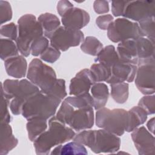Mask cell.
Wrapping results in <instances>:
<instances>
[{"label":"cell","mask_w":155,"mask_h":155,"mask_svg":"<svg viewBox=\"0 0 155 155\" xmlns=\"http://www.w3.org/2000/svg\"><path fill=\"white\" fill-rule=\"evenodd\" d=\"M48 129L33 142L36 154H50L52 148L72 140L76 134L72 128L60 122L55 116L48 119Z\"/></svg>","instance_id":"obj_1"},{"label":"cell","mask_w":155,"mask_h":155,"mask_svg":"<svg viewBox=\"0 0 155 155\" xmlns=\"http://www.w3.org/2000/svg\"><path fill=\"white\" fill-rule=\"evenodd\" d=\"M73 140L88 147L95 154L114 153L120 146L119 136L102 128L81 131L75 134Z\"/></svg>","instance_id":"obj_2"},{"label":"cell","mask_w":155,"mask_h":155,"mask_svg":"<svg viewBox=\"0 0 155 155\" xmlns=\"http://www.w3.org/2000/svg\"><path fill=\"white\" fill-rule=\"evenodd\" d=\"M1 90L5 97L10 102L9 107L14 115L22 113L24 104L40 89L28 79H5L1 83Z\"/></svg>","instance_id":"obj_3"},{"label":"cell","mask_w":155,"mask_h":155,"mask_svg":"<svg viewBox=\"0 0 155 155\" xmlns=\"http://www.w3.org/2000/svg\"><path fill=\"white\" fill-rule=\"evenodd\" d=\"M62 100L39 91L23 105L22 116L29 120L33 118L49 119L56 114Z\"/></svg>","instance_id":"obj_4"},{"label":"cell","mask_w":155,"mask_h":155,"mask_svg":"<svg viewBox=\"0 0 155 155\" xmlns=\"http://www.w3.org/2000/svg\"><path fill=\"white\" fill-rule=\"evenodd\" d=\"M55 116L60 122L77 131L90 129L94 123L93 108H75L64 100Z\"/></svg>","instance_id":"obj_5"},{"label":"cell","mask_w":155,"mask_h":155,"mask_svg":"<svg viewBox=\"0 0 155 155\" xmlns=\"http://www.w3.org/2000/svg\"><path fill=\"white\" fill-rule=\"evenodd\" d=\"M18 36L16 42L19 53L24 57L30 53V47L33 41L44 36L43 29L36 16L32 14H25L18 21Z\"/></svg>","instance_id":"obj_6"},{"label":"cell","mask_w":155,"mask_h":155,"mask_svg":"<svg viewBox=\"0 0 155 155\" xmlns=\"http://www.w3.org/2000/svg\"><path fill=\"white\" fill-rule=\"evenodd\" d=\"M127 122V111L123 108L110 110L103 107L96 110L95 123L97 127L117 136H122Z\"/></svg>","instance_id":"obj_7"},{"label":"cell","mask_w":155,"mask_h":155,"mask_svg":"<svg viewBox=\"0 0 155 155\" xmlns=\"http://www.w3.org/2000/svg\"><path fill=\"white\" fill-rule=\"evenodd\" d=\"M27 78L44 93L53 87L58 79L53 68L38 58L32 59L30 62Z\"/></svg>","instance_id":"obj_8"},{"label":"cell","mask_w":155,"mask_h":155,"mask_svg":"<svg viewBox=\"0 0 155 155\" xmlns=\"http://www.w3.org/2000/svg\"><path fill=\"white\" fill-rule=\"evenodd\" d=\"M107 36L115 43L143 37L138 23L124 18H118L110 24Z\"/></svg>","instance_id":"obj_9"},{"label":"cell","mask_w":155,"mask_h":155,"mask_svg":"<svg viewBox=\"0 0 155 155\" xmlns=\"http://www.w3.org/2000/svg\"><path fill=\"white\" fill-rule=\"evenodd\" d=\"M84 35L81 30L60 26L50 39V44L62 51L76 47L82 42Z\"/></svg>","instance_id":"obj_10"},{"label":"cell","mask_w":155,"mask_h":155,"mask_svg":"<svg viewBox=\"0 0 155 155\" xmlns=\"http://www.w3.org/2000/svg\"><path fill=\"white\" fill-rule=\"evenodd\" d=\"M137 67L134 78L135 85L137 88L143 94H153L155 92V59L144 62Z\"/></svg>","instance_id":"obj_11"},{"label":"cell","mask_w":155,"mask_h":155,"mask_svg":"<svg viewBox=\"0 0 155 155\" xmlns=\"http://www.w3.org/2000/svg\"><path fill=\"white\" fill-rule=\"evenodd\" d=\"M155 2L153 1H127L122 16L139 22L154 17Z\"/></svg>","instance_id":"obj_12"},{"label":"cell","mask_w":155,"mask_h":155,"mask_svg":"<svg viewBox=\"0 0 155 155\" xmlns=\"http://www.w3.org/2000/svg\"><path fill=\"white\" fill-rule=\"evenodd\" d=\"M131 139L139 155H154L155 154V139L145 127L135 128L131 132Z\"/></svg>","instance_id":"obj_13"},{"label":"cell","mask_w":155,"mask_h":155,"mask_svg":"<svg viewBox=\"0 0 155 155\" xmlns=\"http://www.w3.org/2000/svg\"><path fill=\"white\" fill-rule=\"evenodd\" d=\"M137 68L136 65L119 59L111 67V75L106 82L109 84L131 82L134 80Z\"/></svg>","instance_id":"obj_14"},{"label":"cell","mask_w":155,"mask_h":155,"mask_svg":"<svg viewBox=\"0 0 155 155\" xmlns=\"http://www.w3.org/2000/svg\"><path fill=\"white\" fill-rule=\"evenodd\" d=\"M94 83L90 69L81 70L71 79L69 94L71 96H78L88 93Z\"/></svg>","instance_id":"obj_15"},{"label":"cell","mask_w":155,"mask_h":155,"mask_svg":"<svg viewBox=\"0 0 155 155\" xmlns=\"http://www.w3.org/2000/svg\"><path fill=\"white\" fill-rule=\"evenodd\" d=\"M90 16L85 10L73 7L61 19L63 26L74 30H79L85 27L90 22Z\"/></svg>","instance_id":"obj_16"},{"label":"cell","mask_w":155,"mask_h":155,"mask_svg":"<svg viewBox=\"0 0 155 155\" xmlns=\"http://www.w3.org/2000/svg\"><path fill=\"white\" fill-rule=\"evenodd\" d=\"M4 67L7 74L16 79L24 78L28 71L27 60L22 54L5 60Z\"/></svg>","instance_id":"obj_17"},{"label":"cell","mask_w":155,"mask_h":155,"mask_svg":"<svg viewBox=\"0 0 155 155\" xmlns=\"http://www.w3.org/2000/svg\"><path fill=\"white\" fill-rule=\"evenodd\" d=\"M116 51L121 61L137 65L138 56L136 39H128L119 42Z\"/></svg>","instance_id":"obj_18"},{"label":"cell","mask_w":155,"mask_h":155,"mask_svg":"<svg viewBox=\"0 0 155 155\" xmlns=\"http://www.w3.org/2000/svg\"><path fill=\"white\" fill-rule=\"evenodd\" d=\"M18 143V139L13 134L11 125L7 123H1L0 154H7Z\"/></svg>","instance_id":"obj_19"},{"label":"cell","mask_w":155,"mask_h":155,"mask_svg":"<svg viewBox=\"0 0 155 155\" xmlns=\"http://www.w3.org/2000/svg\"><path fill=\"white\" fill-rule=\"evenodd\" d=\"M136 41L138 56L137 65L154 59V42L145 37L136 39Z\"/></svg>","instance_id":"obj_20"},{"label":"cell","mask_w":155,"mask_h":155,"mask_svg":"<svg viewBox=\"0 0 155 155\" xmlns=\"http://www.w3.org/2000/svg\"><path fill=\"white\" fill-rule=\"evenodd\" d=\"M90 90L93 100L94 109L97 110L105 107L109 96L107 85L103 82H96L91 86Z\"/></svg>","instance_id":"obj_21"},{"label":"cell","mask_w":155,"mask_h":155,"mask_svg":"<svg viewBox=\"0 0 155 155\" xmlns=\"http://www.w3.org/2000/svg\"><path fill=\"white\" fill-rule=\"evenodd\" d=\"M147 114L139 106H134L127 111V122L125 131L130 133L143 124L147 119Z\"/></svg>","instance_id":"obj_22"},{"label":"cell","mask_w":155,"mask_h":155,"mask_svg":"<svg viewBox=\"0 0 155 155\" xmlns=\"http://www.w3.org/2000/svg\"><path fill=\"white\" fill-rule=\"evenodd\" d=\"M38 21L42 26L44 36L49 39L55 31L61 26V22L58 17L50 13H45L40 15Z\"/></svg>","instance_id":"obj_23"},{"label":"cell","mask_w":155,"mask_h":155,"mask_svg":"<svg viewBox=\"0 0 155 155\" xmlns=\"http://www.w3.org/2000/svg\"><path fill=\"white\" fill-rule=\"evenodd\" d=\"M48 120L42 118H33L27 120L26 128L28 137L31 142H34L41 134L46 131L48 127Z\"/></svg>","instance_id":"obj_24"},{"label":"cell","mask_w":155,"mask_h":155,"mask_svg":"<svg viewBox=\"0 0 155 155\" xmlns=\"http://www.w3.org/2000/svg\"><path fill=\"white\" fill-rule=\"evenodd\" d=\"M50 154H76L86 155L88 154L87 150L84 145L73 140L64 145L60 144L54 148Z\"/></svg>","instance_id":"obj_25"},{"label":"cell","mask_w":155,"mask_h":155,"mask_svg":"<svg viewBox=\"0 0 155 155\" xmlns=\"http://www.w3.org/2000/svg\"><path fill=\"white\" fill-rule=\"evenodd\" d=\"M119 60V58L114 46L109 45L103 47L94 59V62L102 63L111 68Z\"/></svg>","instance_id":"obj_26"},{"label":"cell","mask_w":155,"mask_h":155,"mask_svg":"<svg viewBox=\"0 0 155 155\" xmlns=\"http://www.w3.org/2000/svg\"><path fill=\"white\" fill-rule=\"evenodd\" d=\"M111 96L117 104L125 103L129 96V84L127 82H121L110 84Z\"/></svg>","instance_id":"obj_27"},{"label":"cell","mask_w":155,"mask_h":155,"mask_svg":"<svg viewBox=\"0 0 155 155\" xmlns=\"http://www.w3.org/2000/svg\"><path fill=\"white\" fill-rule=\"evenodd\" d=\"M64 100L75 108H93V100L89 92L78 96H68Z\"/></svg>","instance_id":"obj_28"},{"label":"cell","mask_w":155,"mask_h":155,"mask_svg":"<svg viewBox=\"0 0 155 155\" xmlns=\"http://www.w3.org/2000/svg\"><path fill=\"white\" fill-rule=\"evenodd\" d=\"M103 48L102 42L94 36H87L81 43V49L85 54L97 56Z\"/></svg>","instance_id":"obj_29"},{"label":"cell","mask_w":155,"mask_h":155,"mask_svg":"<svg viewBox=\"0 0 155 155\" xmlns=\"http://www.w3.org/2000/svg\"><path fill=\"white\" fill-rule=\"evenodd\" d=\"M90 70L95 83L106 82L111 75V68L102 63L93 64Z\"/></svg>","instance_id":"obj_30"},{"label":"cell","mask_w":155,"mask_h":155,"mask_svg":"<svg viewBox=\"0 0 155 155\" xmlns=\"http://www.w3.org/2000/svg\"><path fill=\"white\" fill-rule=\"evenodd\" d=\"M19 50L14 41L7 38H1L0 57L2 61L19 55Z\"/></svg>","instance_id":"obj_31"},{"label":"cell","mask_w":155,"mask_h":155,"mask_svg":"<svg viewBox=\"0 0 155 155\" xmlns=\"http://www.w3.org/2000/svg\"><path fill=\"white\" fill-rule=\"evenodd\" d=\"M143 37L147 38L152 42L155 41V19L151 17L138 22Z\"/></svg>","instance_id":"obj_32"},{"label":"cell","mask_w":155,"mask_h":155,"mask_svg":"<svg viewBox=\"0 0 155 155\" xmlns=\"http://www.w3.org/2000/svg\"><path fill=\"white\" fill-rule=\"evenodd\" d=\"M50 45V41L44 36L36 39L30 47V53L33 56H40L45 50Z\"/></svg>","instance_id":"obj_33"},{"label":"cell","mask_w":155,"mask_h":155,"mask_svg":"<svg viewBox=\"0 0 155 155\" xmlns=\"http://www.w3.org/2000/svg\"><path fill=\"white\" fill-rule=\"evenodd\" d=\"M45 94L55 96L62 101L67 95L65 87V81L63 79H58L53 87Z\"/></svg>","instance_id":"obj_34"},{"label":"cell","mask_w":155,"mask_h":155,"mask_svg":"<svg viewBox=\"0 0 155 155\" xmlns=\"http://www.w3.org/2000/svg\"><path fill=\"white\" fill-rule=\"evenodd\" d=\"M145 111L147 115L154 114L155 112V96L154 94L145 95L139 101L138 105Z\"/></svg>","instance_id":"obj_35"},{"label":"cell","mask_w":155,"mask_h":155,"mask_svg":"<svg viewBox=\"0 0 155 155\" xmlns=\"http://www.w3.org/2000/svg\"><path fill=\"white\" fill-rule=\"evenodd\" d=\"M1 36L16 41L18 36V27L14 22L3 25L1 27Z\"/></svg>","instance_id":"obj_36"},{"label":"cell","mask_w":155,"mask_h":155,"mask_svg":"<svg viewBox=\"0 0 155 155\" xmlns=\"http://www.w3.org/2000/svg\"><path fill=\"white\" fill-rule=\"evenodd\" d=\"M60 56V50L50 45L40 55V58L46 62L53 64L59 59Z\"/></svg>","instance_id":"obj_37"},{"label":"cell","mask_w":155,"mask_h":155,"mask_svg":"<svg viewBox=\"0 0 155 155\" xmlns=\"http://www.w3.org/2000/svg\"><path fill=\"white\" fill-rule=\"evenodd\" d=\"M1 123L10 124L12 120V117L10 116L8 107L10 102L5 97L3 92L1 90Z\"/></svg>","instance_id":"obj_38"},{"label":"cell","mask_w":155,"mask_h":155,"mask_svg":"<svg viewBox=\"0 0 155 155\" xmlns=\"http://www.w3.org/2000/svg\"><path fill=\"white\" fill-rule=\"evenodd\" d=\"M12 9L10 4L6 1H0V21L3 24L12 18Z\"/></svg>","instance_id":"obj_39"},{"label":"cell","mask_w":155,"mask_h":155,"mask_svg":"<svg viewBox=\"0 0 155 155\" xmlns=\"http://www.w3.org/2000/svg\"><path fill=\"white\" fill-rule=\"evenodd\" d=\"M114 21V18L111 15H103L98 16L96 19L97 26L101 30H107L110 24Z\"/></svg>","instance_id":"obj_40"},{"label":"cell","mask_w":155,"mask_h":155,"mask_svg":"<svg viewBox=\"0 0 155 155\" xmlns=\"http://www.w3.org/2000/svg\"><path fill=\"white\" fill-rule=\"evenodd\" d=\"M127 1H113L111 2V12L114 16L118 17L123 15Z\"/></svg>","instance_id":"obj_41"},{"label":"cell","mask_w":155,"mask_h":155,"mask_svg":"<svg viewBox=\"0 0 155 155\" xmlns=\"http://www.w3.org/2000/svg\"><path fill=\"white\" fill-rule=\"evenodd\" d=\"M93 8L97 14H105L109 12L110 7L108 1H95L93 3Z\"/></svg>","instance_id":"obj_42"},{"label":"cell","mask_w":155,"mask_h":155,"mask_svg":"<svg viewBox=\"0 0 155 155\" xmlns=\"http://www.w3.org/2000/svg\"><path fill=\"white\" fill-rule=\"evenodd\" d=\"M73 5L69 1L61 0L58 2L57 4V12L58 14L62 17L68 10L72 8Z\"/></svg>","instance_id":"obj_43"},{"label":"cell","mask_w":155,"mask_h":155,"mask_svg":"<svg viewBox=\"0 0 155 155\" xmlns=\"http://www.w3.org/2000/svg\"><path fill=\"white\" fill-rule=\"evenodd\" d=\"M147 127L148 129V131L153 134L154 130V117H152L148 121L147 123Z\"/></svg>","instance_id":"obj_44"}]
</instances>
